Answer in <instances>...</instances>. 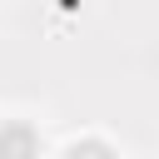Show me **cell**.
Segmentation results:
<instances>
[{
  "label": "cell",
  "mask_w": 159,
  "mask_h": 159,
  "mask_svg": "<svg viewBox=\"0 0 159 159\" xmlns=\"http://www.w3.org/2000/svg\"><path fill=\"white\" fill-rule=\"evenodd\" d=\"M65 159H119L104 139H75L70 149H65Z\"/></svg>",
  "instance_id": "obj_2"
},
{
  "label": "cell",
  "mask_w": 159,
  "mask_h": 159,
  "mask_svg": "<svg viewBox=\"0 0 159 159\" xmlns=\"http://www.w3.org/2000/svg\"><path fill=\"white\" fill-rule=\"evenodd\" d=\"M0 159H40V134L25 119H5L0 124Z\"/></svg>",
  "instance_id": "obj_1"
}]
</instances>
